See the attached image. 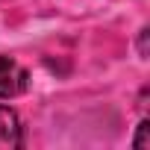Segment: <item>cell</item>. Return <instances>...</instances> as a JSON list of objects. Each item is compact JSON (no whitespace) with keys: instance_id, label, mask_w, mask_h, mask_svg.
<instances>
[{"instance_id":"obj_1","label":"cell","mask_w":150,"mask_h":150,"mask_svg":"<svg viewBox=\"0 0 150 150\" xmlns=\"http://www.w3.org/2000/svg\"><path fill=\"white\" fill-rule=\"evenodd\" d=\"M27 71L12 59V56H0V100H12L27 91Z\"/></svg>"},{"instance_id":"obj_2","label":"cell","mask_w":150,"mask_h":150,"mask_svg":"<svg viewBox=\"0 0 150 150\" xmlns=\"http://www.w3.org/2000/svg\"><path fill=\"white\" fill-rule=\"evenodd\" d=\"M24 144V127L15 109L0 106V150H15Z\"/></svg>"},{"instance_id":"obj_3","label":"cell","mask_w":150,"mask_h":150,"mask_svg":"<svg viewBox=\"0 0 150 150\" xmlns=\"http://www.w3.org/2000/svg\"><path fill=\"white\" fill-rule=\"evenodd\" d=\"M147 129H150V124H147V121H141V124H138V135H135V141H132L138 150H144V147H147Z\"/></svg>"}]
</instances>
